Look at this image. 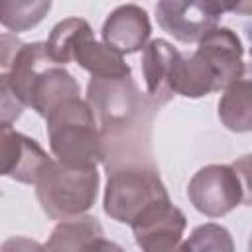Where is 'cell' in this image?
Returning <instances> with one entry per match:
<instances>
[{
  "label": "cell",
  "mask_w": 252,
  "mask_h": 252,
  "mask_svg": "<svg viewBox=\"0 0 252 252\" xmlns=\"http://www.w3.org/2000/svg\"><path fill=\"white\" fill-rule=\"evenodd\" d=\"M87 104L100 130L106 169L126 163H154L150 134L158 106L140 93L132 75L91 77Z\"/></svg>",
  "instance_id": "cell-1"
},
{
  "label": "cell",
  "mask_w": 252,
  "mask_h": 252,
  "mask_svg": "<svg viewBox=\"0 0 252 252\" xmlns=\"http://www.w3.org/2000/svg\"><path fill=\"white\" fill-rule=\"evenodd\" d=\"M8 77L22 104L43 118L59 102L81 94L79 83L63 65L51 59L45 41L24 43Z\"/></svg>",
  "instance_id": "cell-2"
},
{
  "label": "cell",
  "mask_w": 252,
  "mask_h": 252,
  "mask_svg": "<svg viewBox=\"0 0 252 252\" xmlns=\"http://www.w3.org/2000/svg\"><path fill=\"white\" fill-rule=\"evenodd\" d=\"M47 138L55 158L71 169H93L102 161V138L87 100L67 98L53 106L47 116Z\"/></svg>",
  "instance_id": "cell-3"
},
{
  "label": "cell",
  "mask_w": 252,
  "mask_h": 252,
  "mask_svg": "<svg viewBox=\"0 0 252 252\" xmlns=\"http://www.w3.org/2000/svg\"><path fill=\"white\" fill-rule=\"evenodd\" d=\"M45 45L55 63L65 67V63L75 61L79 67L89 71L91 77L132 75V69L124 57L102 41H96L91 24L83 18H67L57 22Z\"/></svg>",
  "instance_id": "cell-4"
},
{
  "label": "cell",
  "mask_w": 252,
  "mask_h": 252,
  "mask_svg": "<svg viewBox=\"0 0 252 252\" xmlns=\"http://www.w3.org/2000/svg\"><path fill=\"white\" fill-rule=\"evenodd\" d=\"M100 173L93 169H71L55 159L35 179V197L41 211L51 220H71L83 217L96 201Z\"/></svg>",
  "instance_id": "cell-5"
},
{
  "label": "cell",
  "mask_w": 252,
  "mask_h": 252,
  "mask_svg": "<svg viewBox=\"0 0 252 252\" xmlns=\"http://www.w3.org/2000/svg\"><path fill=\"white\" fill-rule=\"evenodd\" d=\"M167 197L156 163H126L106 169L102 209L116 222L132 224L146 207Z\"/></svg>",
  "instance_id": "cell-6"
},
{
  "label": "cell",
  "mask_w": 252,
  "mask_h": 252,
  "mask_svg": "<svg viewBox=\"0 0 252 252\" xmlns=\"http://www.w3.org/2000/svg\"><path fill=\"white\" fill-rule=\"evenodd\" d=\"M191 205L205 217H224L238 205L250 201L248 156L238 163H211L201 167L187 185Z\"/></svg>",
  "instance_id": "cell-7"
},
{
  "label": "cell",
  "mask_w": 252,
  "mask_h": 252,
  "mask_svg": "<svg viewBox=\"0 0 252 252\" xmlns=\"http://www.w3.org/2000/svg\"><path fill=\"white\" fill-rule=\"evenodd\" d=\"M232 10L219 2H181V0H161L156 4V18L163 32L173 35L177 41L195 43L207 32L219 26L220 16Z\"/></svg>",
  "instance_id": "cell-8"
},
{
  "label": "cell",
  "mask_w": 252,
  "mask_h": 252,
  "mask_svg": "<svg viewBox=\"0 0 252 252\" xmlns=\"http://www.w3.org/2000/svg\"><path fill=\"white\" fill-rule=\"evenodd\" d=\"M51 158L30 136L18 132L12 124H0V177L33 185Z\"/></svg>",
  "instance_id": "cell-9"
},
{
  "label": "cell",
  "mask_w": 252,
  "mask_h": 252,
  "mask_svg": "<svg viewBox=\"0 0 252 252\" xmlns=\"http://www.w3.org/2000/svg\"><path fill=\"white\" fill-rule=\"evenodd\" d=\"M195 51L213 69L219 89H226L230 83L244 79V45L230 28H213L197 41Z\"/></svg>",
  "instance_id": "cell-10"
},
{
  "label": "cell",
  "mask_w": 252,
  "mask_h": 252,
  "mask_svg": "<svg viewBox=\"0 0 252 252\" xmlns=\"http://www.w3.org/2000/svg\"><path fill=\"white\" fill-rule=\"evenodd\" d=\"M102 43L112 51L126 55L146 47L152 35L148 12L138 4H122L114 8L102 24Z\"/></svg>",
  "instance_id": "cell-11"
},
{
  "label": "cell",
  "mask_w": 252,
  "mask_h": 252,
  "mask_svg": "<svg viewBox=\"0 0 252 252\" xmlns=\"http://www.w3.org/2000/svg\"><path fill=\"white\" fill-rule=\"evenodd\" d=\"M179 49H175L167 39H152L142 49V73L146 81V96L154 106H163L171 100L169 91V73L173 67Z\"/></svg>",
  "instance_id": "cell-12"
},
{
  "label": "cell",
  "mask_w": 252,
  "mask_h": 252,
  "mask_svg": "<svg viewBox=\"0 0 252 252\" xmlns=\"http://www.w3.org/2000/svg\"><path fill=\"white\" fill-rule=\"evenodd\" d=\"M136 244L144 246L146 242L158 238H183L187 219L181 209H177L171 199H161L146 207L130 224Z\"/></svg>",
  "instance_id": "cell-13"
},
{
  "label": "cell",
  "mask_w": 252,
  "mask_h": 252,
  "mask_svg": "<svg viewBox=\"0 0 252 252\" xmlns=\"http://www.w3.org/2000/svg\"><path fill=\"white\" fill-rule=\"evenodd\" d=\"M219 118L230 132L252 130V104H250V81L240 79L222 89L219 100Z\"/></svg>",
  "instance_id": "cell-14"
},
{
  "label": "cell",
  "mask_w": 252,
  "mask_h": 252,
  "mask_svg": "<svg viewBox=\"0 0 252 252\" xmlns=\"http://www.w3.org/2000/svg\"><path fill=\"white\" fill-rule=\"evenodd\" d=\"M98 234H104L102 224L98 222V219L91 215H83L71 220H61L51 230L45 250L47 252H77L85 240L98 236Z\"/></svg>",
  "instance_id": "cell-15"
},
{
  "label": "cell",
  "mask_w": 252,
  "mask_h": 252,
  "mask_svg": "<svg viewBox=\"0 0 252 252\" xmlns=\"http://www.w3.org/2000/svg\"><path fill=\"white\" fill-rule=\"evenodd\" d=\"M49 10V0H0V24L16 35L35 28Z\"/></svg>",
  "instance_id": "cell-16"
},
{
  "label": "cell",
  "mask_w": 252,
  "mask_h": 252,
  "mask_svg": "<svg viewBox=\"0 0 252 252\" xmlns=\"http://www.w3.org/2000/svg\"><path fill=\"white\" fill-rule=\"evenodd\" d=\"M187 252H234V242L230 232L217 224L205 222L197 226L187 240H183Z\"/></svg>",
  "instance_id": "cell-17"
},
{
  "label": "cell",
  "mask_w": 252,
  "mask_h": 252,
  "mask_svg": "<svg viewBox=\"0 0 252 252\" xmlns=\"http://www.w3.org/2000/svg\"><path fill=\"white\" fill-rule=\"evenodd\" d=\"M24 108L26 106L10 85V77L0 75V124H14L22 116Z\"/></svg>",
  "instance_id": "cell-18"
},
{
  "label": "cell",
  "mask_w": 252,
  "mask_h": 252,
  "mask_svg": "<svg viewBox=\"0 0 252 252\" xmlns=\"http://www.w3.org/2000/svg\"><path fill=\"white\" fill-rule=\"evenodd\" d=\"M24 41L14 33H0V75H8Z\"/></svg>",
  "instance_id": "cell-19"
},
{
  "label": "cell",
  "mask_w": 252,
  "mask_h": 252,
  "mask_svg": "<svg viewBox=\"0 0 252 252\" xmlns=\"http://www.w3.org/2000/svg\"><path fill=\"white\" fill-rule=\"evenodd\" d=\"M0 252H47L43 244L28 236H10L0 244Z\"/></svg>",
  "instance_id": "cell-20"
},
{
  "label": "cell",
  "mask_w": 252,
  "mask_h": 252,
  "mask_svg": "<svg viewBox=\"0 0 252 252\" xmlns=\"http://www.w3.org/2000/svg\"><path fill=\"white\" fill-rule=\"evenodd\" d=\"M77 252H124V248L120 244L104 238V234H98V236L85 240Z\"/></svg>",
  "instance_id": "cell-21"
},
{
  "label": "cell",
  "mask_w": 252,
  "mask_h": 252,
  "mask_svg": "<svg viewBox=\"0 0 252 252\" xmlns=\"http://www.w3.org/2000/svg\"><path fill=\"white\" fill-rule=\"evenodd\" d=\"M142 252H187L183 238H158L140 246Z\"/></svg>",
  "instance_id": "cell-22"
}]
</instances>
